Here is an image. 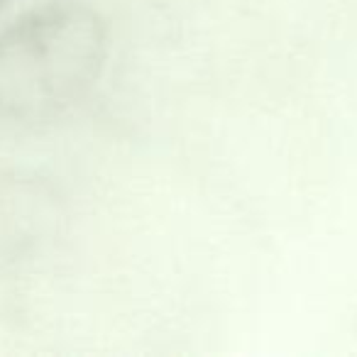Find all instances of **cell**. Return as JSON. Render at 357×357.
I'll return each mask as SVG.
<instances>
[{
  "instance_id": "cell-1",
  "label": "cell",
  "mask_w": 357,
  "mask_h": 357,
  "mask_svg": "<svg viewBox=\"0 0 357 357\" xmlns=\"http://www.w3.org/2000/svg\"><path fill=\"white\" fill-rule=\"evenodd\" d=\"M108 56L103 17L79 0H52L0 30V120L42 123L76 105Z\"/></svg>"
},
{
  "instance_id": "cell-2",
  "label": "cell",
  "mask_w": 357,
  "mask_h": 357,
  "mask_svg": "<svg viewBox=\"0 0 357 357\" xmlns=\"http://www.w3.org/2000/svg\"><path fill=\"white\" fill-rule=\"evenodd\" d=\"M6 3H8V0H0V8H3V6H6Z\"/></svg>"
}]
</instances>
